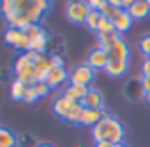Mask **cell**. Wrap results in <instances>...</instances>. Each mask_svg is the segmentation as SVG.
<instances>
[{
  "label": "cell",
  "instance_id": "obj_3",
  "mask_svg": "<svg viewBox=\"0 0 150 147\" xmlns=\"http://www.w3.org/2000/svg\"><path fill=\"white\" fill-rule=\"evenodd\" d=\"M14 78H20L27 85H34L37 82L35 62L32 60L28 51L27 53H20V57L14 60Z\"/></svg>",
  "mask_w": 150,
  "mask_h": 147
},
{
  "label": "cell",
  "instance_id": "obj_26",
  "mask_svg": "<svg viewBox=\"0 0 150 147\" xmlns=\"http://www.w3.org/2000/svg\"><path fill=\"white\" fill-rule=\"evenodd\" d=\"M34 89H35V92H37V96L39 98H44V96H48L50 94V85L46 83V82H37V83H34Z\"/></svg>",
  "mask_w": 150,
  "mask_h": 147
},
{
  "label": "cell",
  "instance_id": "obj_4",
  "mask_svg": "<svg viewBox=\"0 0 150 147\" xmlns=\"http://www.w3.org/2000/svg\"><path fill=\"white\" fill-rule=\"evenodd\" d=\"M28 37H30V51L35 53H44L48 48V34L44 32V29L41 25H28L23 30Z\"/></svg>",
  "mask_w": 150,
  "mask_h": 147
},
{
  "label": "cell",
  "instance_id": "obj_34",
  "mask_svg": "<svg viewBox=\"0 0 150 147\" xmlns=\"http://www.w3.org/2000/svg\"><path fill=\"white\" fill-rule=\"evenodd\" d=\"M4 75H6V69H0V82H7V78Z\"/></svg>",
  "mask_w": 150,
  "mask_h": 147
},
{
  "label": "cell",
  "instance_id": "obj_8",
  "mask_svg": "<svg viewBox=\"0 0 150 147\" xmlns=\"http://www.w3.org/2000/svg\"><path fill=\"white\" fill-rule=\"evenodd\" d=\"M108 62H110V53L104 51V50H101V48H94L88 53V57H87V64L92 69H96V71L97 69H106Z\"/></svg>",
  "mask_w": 150,
  "mask_h": 147
},
{
  "label": "cell",
  "instance_id": "obj_28",
  "mask_svg": "<svg viewBox=\"0 0 150 147\" xmlns=\"http://www.w3.org/2000/svg\"><path fill=\"white\" fill-rule=\"evenodd\" d=\"M92 11H101V7L106 4V0H85Z\"/></svg>",
  "mask_w": 150,
  "mask_h": 147
},
{
  "label": "cell",
  "instance_id": "obj_10",
  "mask_svg": "<svg viewBox=\"0 0 150 147\" xmlns=\"http://www.w3.org/2000/svg\"><path fill=\"white\" fill-rule=\"evenodd\" d=\"M69 80V75H67V71L65 67H51L48 71V76H46V83L50 85V89H55V87H60L62 83H65Z\"/></svg>",
  "mask_w": 150,
  "mask_h": 147
},
{
  "label": "cell",
  "instance_id": "obj_14",
  "mask_svg": "<svg viewBox=\"0 0 150 147\" xmlns=\"http://www.w3.org/2000/svg\"><path fill=\"white\" fill-rule=\"evenodd\" d=\"M103 103H104L103 94H101L97 89H88L87 96H85L83 101H81V105H83L85 108H103Z\"/></svg>",
  "mask_w": 150,
  "mask_h": 147
},
{
  "label": "cell",
  "instance_id": "obj_35",
  "mask_svg": "<svg viewBox=\"0 0 150 147\" xmlns=\"http://www.w3.org/2000/svg\"><path fill=\"white\" fill-rule=\"evenodd\" d=\"M35 147H55V145H51V143H48V142H41V143H37Z\"/></svg>",
  "mask_w": 150,
  "mask_h": 147
},
{
  "label": "cell",
  "instance_id": "obj_13",
  "mask_svg": "<svg viewBox=\"0 0 150 147\" xmlns=\"http://www.w3.org/2000/svg\"><path fill=\"white\" fill-rule=\"evenodd\" d=\"M127 13L131 14L132 20H143L150 14V7L145 0H134V4L127 9Z\"/></svg>",
  "mask_w": 150,
  "mask_h": 147
},
{
  "label": "cell",
  "instance_id": "obj_29",
  "mask_svg": "<svg viewBox=\"0 0 150 147\" xmlns=\"http://www.w3.org/2000/svg\"><path fill=\"white\" fill-rule=\"evenodd\" d=\"M141 78H150V59H145L141 64Z\"/></svg>",
  "mask_w": 150,
  "mask_h": 147
},
{
  "label": "cell",
  "instance_id": "obj_33",
  "mask_svg": "<svg viewBox=\"0 0 150 147\" xmlns=\"http://www.w3.org/2000/svg\"><path fill=\"white\" fill-rule=\"evenodd\" d=\"M108 4H111V6H117V7H122V2L120 0H106Z\"/></svg>",
  "mask_w": 150,
  "mask_h": 147
},
{
  "label": "cell",
  "instance_id": "obj_27",
  "mask_svg": "<svg viewBox=\"0 0 150 147\" xmlns=\"http://www.w3.org/2000/svg\"><path fill=\"white\" fill-rule=\"evenodd\" d=\"M37 99H39V96H37V92H35L34 85H28V87H27V92H25L23 101H25V103H28V105H32V103H35Z\"/></svg>",
  "mask_w": 150,
  "mask_h": 147
},
{
  "label": "cell",
  "instance_id": "obj_2",
  "mask_svg": "<svg viewBox=\"0 0 150 147\" xmlns=\"http://www.w3.org/2000/svg\"><path fill=\"white\" fill-rule=\"evenodd\" d=\"M92 138L94 142H110L113 145H118L125 140V128L117 117L108 113L92 128Z\"/></svg>",
  "mask_w": 150,
  "mask_h": 147
},
{
  "label": "cell",
  "instance_id": "obj_17",
  "mask_svg": "<svg viewBox=\"0 0 150 147\" xmlns=\"http://www.w3.org/2000/svg\"><path fill=\"white\" fill-rule=\"evenodd\" d=\"M27 83L25 82H21L20 78H14L13 82H11V89H9V94H11V98L14 99V101H23V98H25V92H27Z\"/></svg>",
  "mask_w": 150,
  "mask_h": 147
},
{
  "label": "cell",
  "instance_id": "obj_24",
  "mask_svg": "<svg viewBox=\"0 0 150 147\" xmlns=\"http://www.w3.org/2000/svg\"><path fill=\"white\" fill-rule=\"evenodd\" d=\"M99 20H101V13L99 11H90V14L87 16V20H85V25H87V29H90V30H97V25H99Z\"/></svg>",
  "mask_w": 150,
  "mask_h": 147
},
{
  "label": "cell",
  "instance_id": "obj_21",
  "mask_svg": "<svg viewBox=\"0 0 150 147\" xmlns=\"http://www.w3.org/2000/svg\"><path fill=\"white\" fill-rule=\"evenodd\" d=\"M96 32H97V36H111V34H115V25L110 18L101 14V20H99V25H97Z\"/></svg>",
  "mask_w": 150,
  "mask_h": 147
},
{
  "label": "cell",
  "instance_id": "obj_15",
  "mask_svg": "<svg viewBox=\"0 0 150 147\" xmlns=\"http://www.w3.org/2000/svg\"><path fill=\"white\" fill-rule=\"evenodd\" d=\"M88 89H90V87L78 85V83H69V85L64 89L62 94H65L67 98H71V99H74V101H83V98L87 96Z\"/></svg>",
  "mask_w": 150,
  "mask_h": 147
},
{
  "label": "cell",
  "instance_id": "obj_16",
  "mask_svg": "<svg viewBox=\"0 0 150 147\" xmlns=\"http://www.w3.org/2000/svg\"><path fill=\"white\" fill-rule=\"evenodd\" d=\"M110 76H122L129 71V62H124V60H115V59H110L106 69H104Z\"/></svg>",
  "mask_w": 150,
  "mask_h": 147
},
{
  "label": "cell",
  "instance_id": "obj_31",
  "mask_svg": "<svg viewBox=\"0 0 150 147\" xmlns=\"http://www.w3.org/2000/svg\"><path fill=\"white\" fill-rule=\"evenodd\" d=\"M120 2H122V9H125V11H127V9L134 4V0H120Z\"/></svg>",
  "mask_w": 150,
  "mask_h": 147
},
{
  "label": "cell",
  "instance_id": "obj_23",
  "mask_svg": "<svg viewBox=\"0 0 150 147\" xmlns=\"http://www.w3.org/2000/svg\"><path fill=\"white\" fill-rule=\"evenodd\" d=\"M99 13H101V14H104L106 18H110V20L113 21V20L122 13V7H117V6H111V4H108V2H106V4L101 7V11H99Z\"/></svg>",
  "mask_w": 150,
  "mask_h": 147
},
{
  "label": "cell",
  "instance_id": "obj_32",
  "mask_svg": "<svg viewBox=\"0 0 150 147\" xmlns=\"http://www.w3.org/2000/svg\"><path fill=\"white\" fill-rule=\"evenodd\" d=\"M94 147H115L113 143H110V142H96V145Z\"/></svg>",
  "mask_w": 150,
  "mask_h": 147
},
{
  "label": "cell",
  "instance_id": "obj_5",
  "mask_svg": "<svg viewBox=\"0 0 150 147\" xmlns=\"http://www.w3.org/2000/svg\"><path fill=\"white\" fill-rule=\"evenodd\" d=\"M90 7L85 0H71L65 7V14L72 23H85L87 16L90 14Z\"/></svg>",
  "mask_w": 150,
  "mask_h": 147
},
{
  "label": "cell",
  "instance_id": "obj_12",
  "mask_svg": "<svg viewBox=\"0 0 150 147\" xmlns=\"http://www.w3.org/2000/svg\"><path fill=\"white\" fill-rule=\"evenodd\" d=\"M132 21H134V20L131 18V14H129L125 9H122V13H120V14L113 20L115 32H117V34H120V36H122V34H125V32L132 27Z\"/></svg>",
  "mask_w": 150,
  "mask_h": 147
},
{
  "label": "cell",
  "instance_id": "obj_25",
  "mask_svg": "<svg viewBox=\"0 0 150 147\" xmlns=\"http://www.w3.org/2000/svg\"><path fill=\"white\" fill-rule=\"evenodd\" d=\"M139 51L145 55V59H148L150 57V34L148 36H143L141 39H139Z\"/></svg>",
  "mask_w": 150,
  "mask_h": 147
},
{
  "label": "cell",
  "instance_id": "obj_18",
  "mask_svg": "<svg viewBox=\"0 0 150 147\" xmlns=\"http://www.w3.org/2000/svg\"><path fill=\"white\" fill-rule=\"evenodd\" d=\"M16 145H18V136L7 128H0V147H16Z\"/></svg>",
  "mask_w": 150,
  "mask_h": 147
},
{
  "label": "cell",
  "instance_id": "obj_37",
  "mask_svg": "<svg viewBox=\"0 0 150 147\" xmlns=\"http://www.w3.org/2000/svg\"><path fill=\"white\" fill-rule=\"evenodd\" d=\"M115 147H127L125 143H118V145H115Z\"/></svg>",
  "mask_w": 150,
  "mask_h": 147
},
{
  "label": "cell",
  "instance_id": "obj_6",
  "mask_svg": "<svg viewBox=\"0 0 150 147\" xmlns=\"http://www.w3.org/2000/svg\"><path fill=\"white\" fill-rule=\"evenodd\" d=\"M94 76H96V69H92L88 64H81L78 67H74V71L69 75V82L88 87L94 82Z\"/></svg>",
  "mask_w": 150,
  "mask_h": 147
},
{
  "label": "cell",
  "instance_id": "obj_19",
  "mask_svg": "<svg viewBox=\"0 0 150 147\" xmlns=\"http://www.w3.org/2000/svg\"><path fill=\"white\" fill-rule=\"evenodd\" d=\"M21 36H23V30L14 29V27H9V29H6V32H4V41H6V44L16 48L18 43H20V39H21Z\"/></svg>",
  "mask_w": 150,
  "mask_h": 147
},
{
  "label": "cell",
  "instance_id": "obj_20",
  "mask_svg": "<svg viewBox=\"0 0 150 147\" xmlns=\"http://www.w3.org/2000/svg\"><path fill=\"white\" fill-rule=\"evenodd\" d=\"M83 112H85V106L81 105V101H80V103H76V105L72 106V110L69 112V115H67L65 122H69V124H72V126H76V124H81V117H83Z\"/></svg>",
  "mask_w": 150,
  "mask_h": 147
},
{
  "label": "cell",
  "instance_id": "obj_36",
  "mask_svg": "<svg viewBox=\"0 0 150 147\" xmlns=\"http://www.w3.org/2000/svg\"><path fill=\"white\" fill-rule=\"evenodd\" d=\"M145 99H146V103L150 105V94H145Z\"/></svg>",
  "mask_w": 150,
  "mask_h": 147
},
{
  "label": "cell",
  "instance_id": "obj_1",
  "mask_svg": "<svg viewBox=\"0 0 150 147\" xmlns=\"http://www.w3.org/2000/svg\"><path fill=\"white\" fill-rule=\"evenodd\" d=\"M50 0H0V13L9 27L25 30L28 25H39L50 11Z\"/></svg>",
  "mask_w": 150,
  "mask_h": 147
},
{
  "label": "cell",
  "instance_id": "obj_39",
  "mask_svg": "<svg viewBox=\"0 0 150 147\" xmlns=\"http://www.w3.org/2000/svg\"><path fill=\"white\" fill-rule=\"evenodd\" d=\"M148 59H150V57H148Z\"/></svg>",
  "mask_w": 150,
  "mask_h": 147
},
{
  "label": "cell",
  "instance_id": "obj_38",
  "mask_svg": "<svg viewBox=\"0 0 150 147\" xmlns=\"http://www.w3.org/2000/svg\"><path fill=\"white\" fill-rule=\"evenodd\" d=\"M145 2H146V4H148V7H150V0H145Z\"/></svg>",
  "mask_w": 150,
  "mask_h": 147
},
{
  "label": "cell",
  "instance_id": "obj_22",
  "mask_svg": "<svg viewBox=\"0 0 150 147\" xmlns=\"http://www.w3.org/2000/svg\"><path fill=\"white\" fill-rule=\"evenodd\" d=\"M118 37H122L120 34H111V36H97V48H101V50H104V51H110V48H111V44L118 39Z\"/></svg>",
  "mask_w": 150,
  "mask_h": 147
},
{
  "label": "cell",
  "instance_id": "obj_11",
  "mask_svg": "<svg viewBox=\"0 0 150 147\" xmlns=\"http://www.w3.org/2000/svg\"><path fill=\"white\" fill-rule=\"evenodd\" d=\"M108 112L104 108H85L83 112V117H81V126H87V128H94L103 117H106Z\"/></svg>",
  "mask_w": 150,
  "mask_h": 147
},
{
  "label": "cell",
  "instance_id": "obj_7",
  "mask_svg": "<svg viewBox=\"0 0 150 147\" xmlns=\"http://www.w3.org/2000/svg\"><path fill=\"white\" fill-rule=\"evenodd\" d=\"M76 103H80V101H74V99H71V98H67L65 94H60L55 101H53V113L58 117V119H67V115H69V112L72 110V106L76 105Z\"/></svg>",
  "mask_w": 150,
  "mask_h": 147
},
{
  "label": "cell",
  "instance_id": "obj_30",
  "mask_svg": "<svg viewBox=\"0 0 150 147\" xmlns=\"http://www.w3.org/2000/svg\"><path fill=\"white\" fill-rule=\"evenodd\" d=\"M141 87H143V92L145 94H150V78H141Z\"/></svg>",
  "mask_w": 150,
  "mask_h": 147
},
{
  "label": "cell",
  "instance_id": "obj_9",
  "mask_svg": "<svg viewBox=\"0 0 150 147\" xmlns=\"http://www.w3.org/2000/svg\"><path fill=\"white\" fill-rule=\"evenodd\" d=\"M110 59H115V60H124V62H129V57H131V50H129V44L124 41V37H118L111 48H110Z\"/></svg>",
  "mask_w": 150,
  "mask_h": 147
}]
</instances>
